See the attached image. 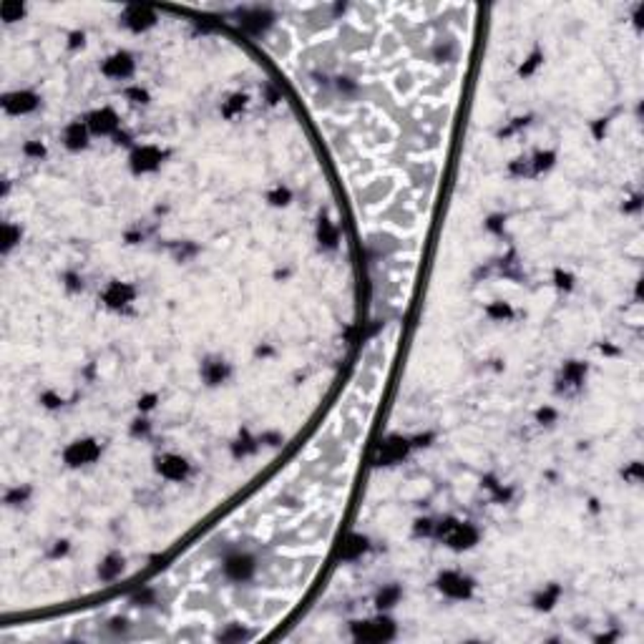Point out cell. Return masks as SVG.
<instances>
[{
  "instance_id": "1",
  "label": "cell",
  "mask_w": 644,
  "mask_h": 644,
  "mask_svg": "<svg viewBox=\"0 0 644 644\" xmlns=\"http://www.w3.org/2000/svg\"><path fill=\"white\" fill-rule=\"evenodd\" d=\"M436 536L445 546L456 549V551H463L478 544V531L476 526H470L466 521H456V519H443L440 523H436Z\"/></svg>"
},
{
  "instance_id": "2",
  "label": "cell",
  "mask_w": 644,
  "mask_h": 644,
  "mask_svg": "<svg viewBox=\"0 0 644 644\" xmlns=\"http://www.w3.org/2000/svg\"><path fill=\"white\" fill-rule=\"evenodd\" d=\"M353 637L358 642H388L395 637V624L388 617L365 619V622H355Z\"/></svg>"
},
{
  "instance_id": "3",
  "label": "cell",
  "mask_w": 644,
  "mask_h": 644,
  "mask_svg": "<svg viewBox=\"0 0 644 644\" xmlns=\"http://www.w3.org/2000/svg\"><path fill=\"white\" fill-rule=\"evenodd\" d=\"M438 592L443 594V597H448V599H456V601H466L473 597V579H468L466 574L461 572H443L438 576Z\"/></svg>"
},
{
  "instance_id": "4",
  "label": "cell",
  "mask_w": 644,
  "mask_h": 644,
  "mask_svg": "<svg viewBox=\"0 0 644 644\" xmlns=\"http://www.w3.org/2000/svg\"><path fill=\"white\" fill-rule=\"evenodd\" d=\"M257 572V561L247 551H237V554L227 556L224 559V576L229 581H250Z\"/></svg>"
},
{
  "instance_id": "5",
  "label": "cell",
  "mask_w": 644,
  "mask_h": 644,
  "mask_svg": "<svg viewBox=\"0 0 644 644\" xmlns=\"http://www.w3.org/2000/svg\"><path fill=\"white\" fill-rule=\"evenodd\" d=\"M98 456H101V448H98L96 440H89V438L73 440V443L63 451L66 463L71 466V468H78V466L93 463V461H96Z\"/></svg>"
},
{
  "instance_id": "6",
  "label": "cell",
  "mask_w": 644,
  "mask_h": 644,
  "mask_svg": "<svg viewBox=\"0 0 644 644\" xmlns=\"http://www.w3.org/2000/svg\"><path fill=\"white\" fill-rule=\"evenodd\" d=\"M3 109L13 116H26V114L38 109V96L31 91H13V93L3 96Z\"/></svg>"
},
{
  "instance_id": "7",
  "label": "cell",
  "mask_w": 644,
  "mask_h": 644,
  "mask_svg": "<svg viewBox=\"0 0 644 644\" xmlns=\"http://www.w3.org/2000/svg\"><path fill=\"white\" fill-rule=\"evenodd\" d=\"M86 126H89L91 134H96V136L116 134L118 116L111 109H96V111H91L89 116H86Z\"/></svg>"
},
{
  "instance_id": "8",
  "label": "cell",
  "mask_w": 644,
  "mask_h": 644,
  "mask_svg": "<svg viewBox=\"0 0 644 644\" xmlns=\"http://www.w3.org/2000/svg\"><path fill=\"white\" fill-rule=\"evenodd\" d=\"M408 451H411V443H408L406 438H388V440H383V445L378 448L375 463H381V466L400 463V461L408 456Z\"/></svg>"
},
{
  "instance_id": "9",
  "label": "cell",
  "mask_w": 644,
  "mask_h": 644,
  "mask_svg": "<svg viewBox=\"0 0 644 644\" xmlns=\"http://www.w3.org/2000/svg\"><path fill=\"white\" fill-rule=\"evenodd\" d=\"M156 470H159V473L167 478V481H184V478L189 476V463H187V458L169 453V456H161L159 458Z\"/></svg>"
},
{
  "instance_id": "10",
  "label": "cell",
  "mask_w": 644,
  "mask_h": 644,
  "mask_svg": "<svg viewBox=\"0 0 644 644\" xmlns=\"http://www.w3.org/2000/svg\"><path fill=\"white\" fill-rule=\"evenodd\" d=\"M101 71L114 81H123V78H129L134 73V59L129 53H114L111 59H106Z\"/></svg>"
},
{
  "instance_id": "11",
  "label": "cell",
  "mask_w": 644,
  "mask_h": 644,
  "mask_svg": "<svg viewBox=\"0 0 644 644\" xmlns=\"http://www.w3.org/2000/svg\"><path fill=\"white\" fill-rule=\"evenodd\" d=\"M123 23H126L131 31H146V28H151L156 23V13L146 6H131V8H126V13H123Z\"/></svg>"
},
{
  "instance_id": "12",
  "label": "cell",
  "mask_w": 644,
  "mask_h": 644,
  "mask_svg": "<svg viewBox=\"0 0 644 644\" xmlns=\"http://www.w3.org/2000/svg\"><path fill=\"white\" fill-rule=\"evenodd\" d=\"M134 287L126 282H111L109 287H106V292H103V302L109 305V307H126L129 302H134Z\"/></svg>"
},
{
  "instance_id": "13",
  "label": "cell",
  "mask_w": 644,
  "mask_h": 644,
  "mask_svg": "<svg viewBox=\"0 0 644 644\" xmlns=\"http://www.w3.org/2000/svg\"><path fill=\"white\" fill-rule=\"evenodd\" d=\"M89 126H86V121H73L66 126L63 131V144L66 148H71V151H81V148H86V144H89Z\"/></svg>"
},
{
  "instance_id": "14",
  "label": "cell",
  "mask_w": 644,
  "mask_h": 644,
  "mask_svg": "<svg viewBox=\"0 0 644 644\" xmlns=\"http://www.w3.org/2000/svg\"><path fill=\"white\" fill-rule=\"evenodd\" d=\"M161 161V151L156 146H139L131 156L136 171H154Z\"/></svg>"
},
{
  "instance_id": "15",
  "label": "cell",
  "mask_w": 644,
  "mask_h": 644,
  "mask_svg": "<svg viewBox=\"0 0 644 644\" xmlns=\"http://www.w3.org/2000/svg\"><path fill=\"white\" fill-rule=\"evenodd\" d=\"M367 551V539L360 534H350L340 546V559L342 561H355L360 559L362 554Z\"/></svg>"
},
{
  "instance_id": "16",
  "label": "cell",
  "mask_w": 644,
  "mask_h": 644,
  "mask_svg": "<svg viewBox=\"0 0 644 644\" xmlns=\"http://www.w3.org/2000/svg\"><path fill=\"white\" fill-rule=\"evenodd\" d=\"M229 375V367H227L224 360H206L201 365V378H204L206 385H220V383L227 381Z\"/></svg>"
},
{
  "instance_id": "17",
  "label": "cell",
  "mask_w": 644,
  "mask_h": 644,
  "mask_svg": "<svg viewBox=\"0 0 644 644\" xmlns=\"http://www.w3.org/2000/svg\"><path fill=\"white\" fill-rule=\"evenodd\" d=\"M400 597H403L400 586L388 584V586H383L381 592L375 594V604H378V609H381V612H388V609H393V606L398 604Z\"/></svg>"
},
{
  "instance_id": "18",
  "label": "cell",
  "mask_w": 644,
  "mask_h": 644,
  "mask_svg": "<svg viewBox=\"0 0 644 644\" xmlns=\"http://www.w3.org/2000/svg\"><path fill=\"white\" fill-rule=\"evenodd\" d=\"M121 572H123V559H121V556H109V559H106L101 567H98V576H101L103 581H114Z\"/></svg>"
},
{
  "instance_id": "19",
  "label": "cell",
  "mask_w": 644,
  "mask_h": 644,
  "mask_svg": "<svg viewBox=\"0 0 644 644\" xmlns=\"http://www.w3.org/2000/svg\"><path fill=\"white\" fill-rule=\"evenodd\" d=\"M317 234H320V242L325 247H337V237H340V234H337V227H332L328 220L320 222V227H317Z\"/></svg>"
},
{
  "instance_id": "20",
  "label": "cell",
  "mask_w": 644,
  "mask_h": 644,
  "mask_svg": "<svg viewBox=\"0 0 644 644\" xmlns=\"http://www.w3.org/2000/svg\"><path fill=\"white\" fill-rule=\"evenodd\" d=\"M20 239V229L13 224H6L3 227V252H10V247L15 245Z\"/></svg>"
},
{
  "instance_id": "21",
  "label": "cell",
  "mask_w": 644,
  "mask_h": 644,
  "mask_svg": "<svg viewBox=\"0 0 644 644\" xmlns=\"http://www.w3.org/2000/svg\"><path fill=\"white\" fill-rule=\"evenodd\" d=\"M556 599H559V589L551 586L549 592H542L539 597H536V606H539V609H551Z\"/></svg>"
},
{
  "instance_id": "22",
  "label": "cell",
  "mask_w": 644,
  "mask_h": 644,
  "mask_svg": "<svg viewBox=\"0 0 644 644\" xmlns=\"http://www.w3.org/2000/svg\"><path fill=\"white\" fill-rule=\"evenodd\" d=\"M245 101H247V96H239V93L229 98V101L224 103V109H222V111H224V116H229V118L237 116L239 111L245 109Z\"/></svg>"
},
{
  "instance_id": "23",
  "label": "cell",
  "mask_w": 644,
  "mask_h": 644,
  "mask_svg": "<svg viewBox=\"0 0 644 644\" xmlns=\"http://www.w3.org/2000/svg\"><path fill=\"white\" fill-rule=\"evenodd\" d=\"M292 199V192L287 187H277L275 192L270 194V201L272 204H287V201Z\"/></svg>"
},
{
  "instance_id": "24",
  "label": "cell",
  "mask_w": 644,
  "mask_h": 644,
  "mask_svg": "<svg viewBox=\"0 0 644 644\" xmlns=\"http://www.w3.org/2000/svg\"><path fill=\"white\" fill-rule=\"evenodd\" d=\"M489 315L496 317V320H503V317H511V307L506 302H493L489 307Z\"/></svg>"
},
{
  "instance_id": "25",
  "label": "cell",
  "mask_w": 644,
  "mask_h": 644,
  "mask_svg": "<svg viewBox=\"0 0 644 644\" xmlns=\"http://www.w3.org/2000/svg\"><path fill=\"white\" fill-rule=\"evenodd\" d=\"M20 13H23V8L20 6H13V3H6V6H3V18H6L8 23H13L15 15H20Z\"/></svg>"
},
{
  "instance_id": "26",
  "label": "cell",
  "mask_w": 644,
  "mask_h": 644,
  "mask_svg": "<svg viewBox=\"0 0 644 644\" xmlns=\"http://www.w3.org/2000/svg\"><path fill=\"white\" fill-rule=\"evenodd\" d=\"M126 96L134 98V103H146V101H148V93H146L144 89H139V86H136V89H129V91H126Z\"/></svg>"
},
{
  "instance_id": "27",
  "label": "cell",
  "mask_w": 644,
  "mask_h": 644,
  "mask_svg": "<svg viewBox=\"0 0 644 644\" xmlns=\"http://www.w3.org/2000/svg\"><path fill=\"white\" fill-rule=\"evenodd\" d=\"M245 637H247V631L239 629V627H234V629H229V631H222L220 634V639H245Z\"/></svg>"
},
{
  "instance_id": "28",
  "label": "cell",
  "mask_w": 644,
  "mask_h": 644,
  "mask_svg": "<svg viewBox=\"0 0 644 644\" xmlns=\"http://www.w3.org/2000/svg\"><path fill=\"white\" fill-rule=\"evenodd\" d=\"M26 151H28V154H36V156H40V154H43V146H38V144H28V146H26Z\"/></svg>"
}]
</instances>
